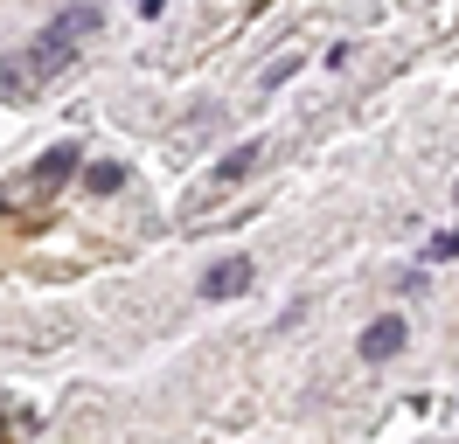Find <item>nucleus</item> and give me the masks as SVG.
I'll return each instance as SVG.
<instances>
[{"label": "nucleus", "instance_id": "1", "mask_svg": "<svg viewBox=\"0 0 459 444\" xmlns=\"http://www.w3.org/2000/svg\"><path fill=\"white\" fill-rule=\"evenodd\" d=\"M98 21H105L98 7H63L56 21L35 35V49H29V83H42L49 70H63V63L77 56V42H84V35H98Z\"/></svg>", "mask_w": 459, "mask_h": 444}, {"label": "nucleus", "instance_id": "2", "mask_svg": "<svg viewBox=\"0 0 459 444\" xmlns=\"http://www.w3.org/2000/svg\"><path fill=\"white\" fill-rule=\"evenodd\" d=\"M77 166H84V153H77L70 139H63V146H49V153L35 160V174H29V181H7V188H0V209H29V201H42V194H49V188H63V181H70Z\"/></svg>", "mask_w": 459, "mask_h": 444}, {"label": "nucleus", "instance_id": "3", "mask_svg": "<svg viewBox=\"0 0 459 444\" xmlns=\"http://www.w3.org/2000/svg\"><path fill=\"white\" fill-rule=\"evenodd\" d=\"M264 153H272L264 139H244V146H230L223 160H216V174L202 181V194H195V201H216V194H230V188H237V181H251V174H258V160H264Z\"/></svg>", "mask_w": 459, "mask_h": 444}, {"label": "nucleus", "instance_id": "4", "mask_svg": "<svg viewBox=\"0 0 459 444\" xmlns=\"http://www.w3.org/2000/svg\"><path fill=\"white\" fill-rule=\"evenodd\" d=\"M237 292H251V257H223L202 271V299H237Z\"/></svg>", "mask_w": 459, "mask_h": 444}, {"label": "nucleus", "instance_id": "5", "mask_svg": "<svg viewBox=\"0 0 459 444\" xmlns=\"http://www.w3.org/2000/svg\"><path fill=\"white\" fill-rule=\"evenodd\" d=\"M397 347H403V320H397V312H383V320L362 333V361H390Z\"/></svg>", "mask_w": 459, "mask_h": 444}, {"label": "nucleus", "instance_id": "6", "mask_svg": "<svg viewBox=\"0 0 459 444\" xmlns=\"http://www.w3.org/2000/svg\"><path fill=\"white\" fill-rule=\"evenodd\" d=\"M84 181H91V194H112V188H126V166L118 160H91Z\"/></svg>", "mask_w": 459, "mask_h": 444}, {"label": "nucleus", "instance_id": "7", "mask_svg": "<svg viewBox=\"0 0 459 444\" xmlns=\"http://www.w3.org/2000/svg\"><path fill=\"white\" fill-rule=\"evenodd\" d=\"M35 83H29V70L22 63H0V98H29Z\"/></svg>", "mask_w": 459, "mask_h": 444}, {"label": "nucleus", "instance_id": "8", "mask_svg": "<svg viewBox=\"0 0 459 444\" xmlns=\"http://www.w3.org/2000/svg\"><path fill=\"white\" fill-rule=\"evenodd\" d=\"M431 257H459V236H431Z\"/></svg>", "mask_w": 459, "mask_h": 444}]
</instances>
